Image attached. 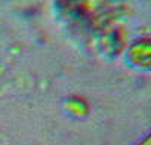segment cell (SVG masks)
I'll list each match as a JSON object with an SVG mask.
<instances>
[]
</instances>
